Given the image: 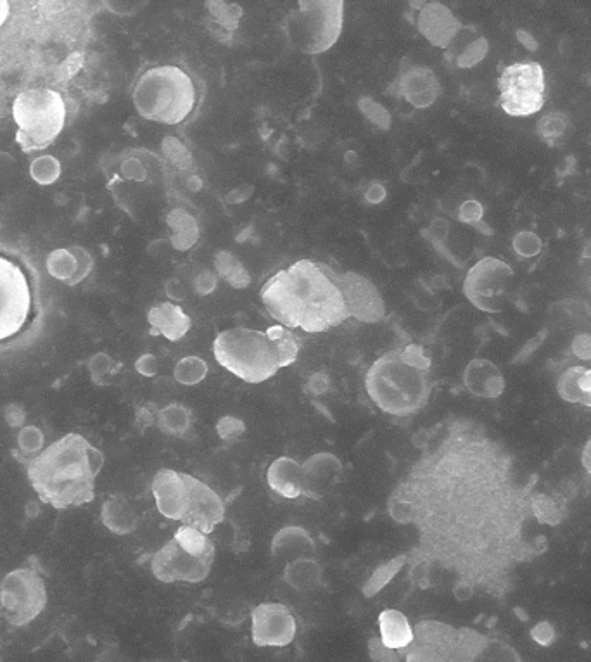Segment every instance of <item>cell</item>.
<instances>
[{
    "label": "cell",
    "instance_id": "obj_1",
    "mask_svg": "<svg viewBox=\"0 0 591 662\" xmlns=\"http://www.w3.org/2000/svg\"><path fill=\"white\" fill-rule=\"evenodd\" d=\"M260 298L270 317L286 329L317 334L350 319L334 270L318 261L299 260L272 275Z\"/></svg>",
    "mask_w": 591,
    "mask_h": 662
},
{
    "label": "cell",
    "instance_id": "obj_2",
    "mask_svg": "<svg viewBox=\"0 0 591 662\" xmlns=\"http://www.w3.org/2000/svg\"><path fill=\"white\" fill-rule=\"evenodd\" d=\"M21 464L40 502L66 510L83 507L96 498V479L104 467V455L82 434L70 433Z\"/></svg>",
    "mask_w": 591,
    "mask_h": 662
},
{
    "label": "cell",
    "instance_id": "obj_3",
    "mask_svg": "<svg viewBox=\"0 0 591 662\" xmlns=\"http://www.w3.org/2000/svg\"><path fill=\"white\" fill-rule=\"evenodd\" d=\"M431 358L420 344H405L377 358L365 376L370 400L384 414L412 417L433 393Z\"/></svg>",
    "mask_w": 591,
    "mask_h": 662
},
{
    "label": "cell",
    "instance_id": "obj_4",
    "mask_svg": "<svg viewBox=\"0 0 591 662\" xmlns=\"http://www.w3.org/2000/svg\"><path fill=\"white\" fill-rule=\"evenodd\" d=\"M299 339L291 329L272 325L267 331L229 329L213 341V355L223 369L249 384L268 381L298 360Z\"/></svg>",
    "mask_w": 591,
    "mask_h": 662
},
{
    "label": "cell",
    "instance_id": "obj_5",
    "mask_svg": "<svg viewBox=\"0 0 591 662\" xmlns=\"http://www.w3.org/2000/svg\"><path fill=\"white\" fill-rule=\"evenodd\" d=\"M134 106L144 120L178 125L196 108L197 92L187 71L175 64H161L144 71L132 90Z\"/></svg>",
    "mask_w": 591,
    "mask_h": 662
},
{
    "label": "cell",
    "instance_id": "obj_6",
    "mask_svg": "<svg viewBox=\"0 0 591 662\" xmlns=\"http://www.w3.org/2000/svg\"><path fill=\"white\" fill-rule=\"evenodd\" d=\"M16 142L25 153L44 151L56 142L66 123V102L58 90L28 89L13 101Z\"/></svg>",
    "mask_w": 591,
    "mask_h": 662
},
{
    "label": "cell",
    "instance_id": "obj_7",
    "mask_svg": "<svg viewBox=\"0 0 591 662\" xmlns=\"http://www.w3.org/2000/svg\"><path fill=\"white\" fill-rule=\"evenodd\" d=\"M344 2L301 0L298 11L287 14L282 28L298 51L318 56L329 51L343 32Z\"/></svg>",
    "mask_w": 591,
    "mask_h": 662
},
{
    "label": "cell",
    "instance_id": "obj_8",
    "mask_svg": "<svg viewBox=\"0 0 591 662\" xmlns=\"http://www.w3.org/2000/svg\"><path fill=\"white\" fill-rule=\"evenodd\" d=\"M47 600V586L39 564H25L0 580V616L14 628H23L39 618Z\"/></svg>",
    "mask_w": 591,
    "mask_h": 662
},
{
    "label": "cell",
    "instance_id": "obj_9",
    "mask_svg": "<svg viewBox=\"0 0 591 662\" xmlns=\"http://www.w3.org/2000/svg\"><path fill=\"white\" fill-rule=\"evenodd\" d=\"M496 89L500 108L514 118L536 115L547 102L545 70L536 61H519L502 68Z\"/></svg>",
    "mask_w": 591,
    "mask_h": 662
},
{
    "label": "cell",
    "instance_id": "obj_10",
    "mask_svg": "<svg viewBox=\"0 0 591 662\" xmlns=\"http://www.w3.org/2000/svg\"><path fill=\"white\" fill-rule=\"evenodd\" d=\"M32 312L28 275L9 256L0 255V341L20 334Z\"/></svg>",
    "mask_w": 591,
    "mask_h": 662
},
{
    "label": "cell",
    "instance_id": "obj_11",
    "mask_svg": "<svg viewBox=\"0 0 591 662\" xmlns=\"http://www.w3.org/2000/svg\"><path fill=\"white\" fill-rule=\"evenodd\" d=\"M298 624L289 607L277 602L256 605L251 612V638L256 647H287L294 642Z\"/></svg>",
    "mask_w": 591,
    "mask_h": 662
},
{
    "label": "cell",
    "instance_id": "obj_12",
    "mask_svg": "<svg viewBox=\"0 0 591 662\" xmlns=\"http://www.w3.org/2000/svg\"><path fill=\"white\" fill-rule=\"evenodd\" d=\"M334 281L343 294L350 317L365 324H375L386 317V305L381 293L367 277L353 272L339 274L334 270Z\"/></svg>",
    "mask_w": 591,
    "mask_h": 662
},
{
    "label": "cell",
    "instance_id": "obj_13",
    "mask_svg": "<svg viewBox=\"0 0 591 662\" xmlns=\"http://www.w3.org/2000/svg\"><path fill=\"white\" fill-rule=\"evenodd\" d=\"M154 578L163 583H201L208 578L211 566L187 554L175 540L165 543L151 559Z\"/></svg>",
    "mask_w": 591,
    "mask_h": 662
},
{
    "label": "cell",
    "instance_id": "obj_14",
    "mask_svg": "<svg viewBox=\"0 0 591 662\" xmlns=\"http://www.w3.org/2000/svg\"><path fill=\"white\" fill-rule=\"evenodd\" d=\"M185 481L189 486L191 500L182 522L185 526L203 531L204 535H210L218 524L225 521V503L217 491L191 474H185Z\"/></svg>",
    "mask_w": 591,
    "mask_h": 662
},
{
    "label": "cell",
    "instance_id": "obj_15",
    "mask_svg": "<svg viewBox=\"0 0 591 662\" xmlns=\"http://www.w3.org/2000/svg\"><path fill=\"white\" fill-rule=\"evenodd\" d=\"M389 92L394 97L405 99L415 109H426L433 106L438 99L441 85L431 68L419 64H407L401 68L393 85L389 87Z\"/></svg>",
    "mask_w": 591,
    "mask_h": 662
},
{
    "label": "cell",
    "instance_id": "obj_16",
    "mask_svg": "<svg viewBox=\"0 0 591 662\" xmlns=\"http://www.w3.org/2000/svg\"><path fill=\"white\" fill-rule=\"evenodd\" d=\"M453 662H521V657L509 643L462 628Z\"/></svg>",
    "mask_w": 591,
    "mask_h": 662
},
{
    "label": "cell",
    "instance_id": "obj_17",
    "mask_svg": "<svg viewBox=\"0 0 591 662\" xmlns=\"http://www.w3.org/2000/svg\"><path fill=\"white\" fill-rule=\"evenodd\" d=\"M153 495L159 514L172 521H182L189 509V486L184 472L161 469L153 479Z\"/></svg>",
    "mask_w": 591,
    "mask_h": 662
},
{
    "label": "cell",
    "instance_id": "obj_18",
    "mask_svg": "<svg viewBox=\"0 0 591 662\" xmlns=\"http://www.w3.org/2000/svg\"><path fill=\"white\" fill-rule=\"evenodd\" d=\"M303 467V495L312 500L327 497L343 478V462L332 453H315Z\"/></svg>",
    "mask_w": 591,
    "mask_h": 662
},
{
    "label": "cell",
    "instance_id": "obj_19",
    "mask_svg": "<svg viewBox=\"0 0 591 662\" xmlns=\"http://www.w3.org/2000/svg\"><path fill=\"white\" fill-rule=\"evenodd\" d=\"M45 267L54 279H58L68 286H77L89 277L94 268V258L90 256L87 249L78 248V246L59 248L54 249L51 255L47 256Z\"/></svg>",
    "mask_w": 591,
    "mask_h": 662
},
{
    "label": "cell",
    "instance_id": "obj_20",
    "mask_svg": "<svg viewBox=\"0 0 591 662\" xmlns=\"http://www.w3.org/2000/svg\"><path fill=\"white\" fill-rule=\"evenodd\" d=\"M147 322L151 325L153 336H163L168 341H180L191 331V317L172 301L159 303L147 313Z\"/></svg>",
    "mask_w": 591,
    "mask_h": 662
},
{
    "label": "cell",
    "instance_id": "obj_21",
    "mask_svg": "<svg viewBox=\"0 0 591 662\" xmlns=\"http://www.w3.org/2000/svg\"><path fill=\"white\" fill-rule=\"evenodd\" d=\"M272 555L280 562H293L298 559H313L317 545L312 535L301 526H286L272 540Z\"/></svg>",
    "mask_w": 591,
    "mask_h": 662
},
{
    "label": "cell",
    "instance_id": "obj_22",
    "mask_svg": "<svg viewBox=\"0 0 591 662\" xmlns=\"http://www.w3.org/2000/svg\"><path fill=\"white\" fill-rule=\"evenodd\" d=\"M419 32L436 47H446L457 32V21L441 4H422L417 20Z\"/></svg>",
    "mask_w": 591,
    "mask_h": 662
},
{
    "label": "cell",
    "instance_id": "obj_23",
    "mask_svg": "<svg viewBox=\"0 0 591 662\" xmlns=\"http://www.w3.org/2000/svg\"><path fill=\"white\" fill-rule=\"evenodd\" d=\"M267 483L279 497L296 500L303 495V467L291 457H280L268 467Z\"/></svg>",
    "mask_w": 591,
    "mask_h": 662
},
{
    "label": "cell",
    "instance_id": "obj_24",
    "mask_svg": "<svg viewBox=\"0 0 591 662\" xmlns=\"http://www.w3.org/2000/svg\"><path fill=\"white\" fill-rule=\"evenodd\" d=\"M458 630L450 624L424 619L414 626V643L436 650L441 656L453 662L457 649Z\"/></svg>",
    "mask_w": 591,
    "mask_h": 662
},
{
    "label": "cell",
    "instance_id": "obj_25",
    "mask_svg": "<svg viewBox=\"0 0 591 662\" xmlns=\"http://www.w3.org/2000/svg\"><path fill=\"white\" fill-rule=\"evenodd\" d=\"M101 522L104 528L118 536L132 535L139 526L134 507L123 495H113L102 503Z\"/></svg>",
    "mask_w": 591,
    "mask_h": 662
},
{
    "label": "cell",
    "instance_id": "obj_26",
    "mask_svg": "<svg viewBox=\"0 0 591 662\" xmlns=\"http://www.w3.org/2000/svg\"><path fill=\"white\" fill-rule=\"evenodd\" d=\"M379 631L386 647L405 650L414 642V628L403 612L386 609L379 614Z\"/></svg>",
    "mask_w": 591,
    "mask_h": 662
},
{
    "label": "cell",
    "instance_id": "obj_27",
    "mask_svg": "<svg viewBox=\"0 0 591 662\" xmlns=\"http://www.w3.org/2000/svg\"><path fill=\"white\" fill-rule=\"evenodd\" d=\"M559 395L569 403H579L591 408V369L571 367L560 376Z\"/></svg>",
    "mask_w": 591,
    "mask_h": 662
},
{
    "label": "cell",
    "instance_id": "obj_28",
    "mask_svg": "<svg viewBox=\"0 0 591 662\" xmlns=\"http://www.w3.org/2000/svg\"><path fill=\"white\" fill-rule=\"evenodd\" d=\"M284 581L298 592H312L324 583V571L315 559H298L287 564Z\"/></svg>",
    "mask_w": 591,
    "mask_h": 662
},
{
    "label": "cell",
    "instance_id": "obj_29",
    "mask_svg": "<svg viewBox=\"0 0 591 662\" xmlns=\"http://www.w3.org/2000/svg\"><path fill=\"white\" fill-rule=\"evenodd\" d=\"M173 540L180 547L184 548L187 554H191L192 557H196V559L203 561L208 566H213V561H215V545L208 538V535H204L203 531L182 524L177 529L175 536H173Z\"/></svg>",
    "mask_w": 591,
    "mask_h": 662
},
{
    "label": "cell",
    "instance_id": "obj_30",
    "mask_svg": "<svg viewBox=\"0 0 591 662\" xmlns=\"http://www.w3.org/2000/svg\"><path fill=\"white\" fill-rule=\"evenodd\" d=\"M166 222L172 229V244L178 251H187L196 244L197 239H199V225H197V220L192 217L191 213L177 208L172 213H168Z\"/></svg>",
    "mask_w": 591,
    "mask_h": 662
},
{
    "label": "cell",
    "instance_id": "obj_31",
    "mask_svg": "<svg viewBox=\"0 0 591 662\" xmlns=\"http://www.w3.org/2000/svg\"><path fill=\"white\" fill-rule=\"evenodd\" d=\"M495 372L490 363L483 360H474V362L465 370V386L477 396H496L500 389L495 386Z\"/></svg>",
    "mask_w": 591,
    "mask_h": 662
},
{
    "label": "cell",
    "instance_id": "obj_32",
    "mask_svg": "<svg viewBox=\"0 0 591 662\" xmlns=\"http://www.w3.org/2000/svg\"><path fill=\"white\" fill-rule=\"evenodd\" d=\"M156 426L168 436H184L192 427V410L182 403L166 405L159 410Z\"/></svg>",
    "mask_w": 591,
    "mask_h": 662
},
{
    "label": "cell",
    "instance_id": "obj_33",
    "mask_svg": "<svg viewBox=\"0 0 591 662\" xmlns=\"http://www.w3.org/2000/svg\"><path fill=\"white\" fill-rule=\"evenodd\" d=\"M210 16L215 21V35L222 40L230 39L232 32H236L242 18V7L229 2H206Z\"/></svg>",
    "mask_w": 591,
    "mask_h": 662
},
{
    "label": "cell",
    "instance_id": "obj_34",
    "mask_svg": "<svg viewBox=\"0 0 591 662\" xmlns=\"http://www.w3.org/2000/svg\"><path fill=\"white\" fill-rule=\"evenodd\" d=\"M215 268H217V275L229 282L234 289H246L251 284L248 270L229 251H220L215 256Z\"/></svg>",
    "mask_w": 591,
    "mask_h": 662
},
{
    "label": "cell",
    "instance_id": "obj_35",
    "mask_svg": "<svg viewBox=\"0 0 591 662\" xmlns=\"http://www.w3.org/2000/svg\"><path fill=\"white\" fill-rule=\"evenodd\" d=\"M407 561V555H398V557H394V559L386 562V564H382L379 569H375V573L363 585V595L370 599V597H375L377 593L382 592L396 578V574L400 573L403 566L407 564Z\"/></svg>",
    "mask_w": 591,
    "mask_h": 662
},
{
    "label": "cell",
    "instance_id": "obj_36",
    "mask_svg": "<svg viewBox=\"0 0 591 662\" xmlns=\"http://www.w3.org/2000/svg\"><path fill=\"white\" fill-rule=\"evenodd\" d=\"M206 376H208V363L199 357L182 358L173 370V377L180 386H197Z\"/></svg>",
    "mask_w": 591,
    "mask_h": 662
},
{
    "label": "cell",
    "instance_id": "obj_37",
    "mask_svg": "<svg viewBox=\"0 0 591 662\" xmlns=\"http://www.w3.org/2000/svg\"><path fill=\"white\" fill-rule=\"evenodd\" d=\"M61 172H63L61 163L51 154H42L39 158H35L30 165V177L40 185L56 184L61 177Z\"/></svg>",
    "mask_w": 591,
    "mask_h": 662
},
{
    "label": "cell",
    "instance_id": "obj_38",
    "mask_svg": "<svg viewBox=\"0 0 591 662\" xmlns=\"http://www.w3.org/2000/svg\"><path fill=\"white\" fill-rule=\"evenodd\" d=\"M18 445H20V450L14 452V457L20 462L25 459H32V457L42 452L44 434H42L39 427L25 426L21 429L20 436H18Z\"/></svg>",
    "mask_w": 591,
    "mask_h": 662
},
{
    "label": "cell",
    "instance_id": "obj_39",
    "mask_svg": "<svg viewBox=\"0 0 591 662\" xmlns=\"http://www.w3.org/2000/svg\"><path fill=\"white\" fill-rule=\"evenodd\" d=\"M87 367H89L92 382L97 386H106L109 377L115 376L121 365L106 353H97L94 357H90Z\"/></svg>",
    "mask_w": 591,
    "mask_h": 662
},
{
    "label": "cell",
    "instance_id": "obj_40",
    "mask_svg": "<svg viewBox=\"0 0 591 662\" xmlns=\"http://www.w3.org/2000/svg\"><path fill=\"white\" fill-rule=\"evenodd\" d=\"M163 153H165L168 163H172L175 168L182 170V172L191 170L192 165H194L191 151L175 137H166L163 141Z\"/></svg>",
    "mask_w": 591,
    "mask_h": 662
},
{
    "label": "cell",
    "instance_id": "obj_41",
    "mask_svg": "<svg viewBox=\"0 0 591 662\" xmlns=\"http://www.w3.org/2000/svg\"><path fill=\"white\" fill-rule=\"evenodd\" d=\"M217 433L223 441H237L246 433V424L239 417L225 415L217 422Z\"/></svg>",
    "mask_w": 591,
    "mask_h": 662
},
{
    "label": "cell",
    "instance_id": "obj_42",
    "mask_svg": "<svg viewBox=\"0 0 591 662\" xmlns=\"http://www.w3.org/2000/svg\"><path fill=\"white\" fill-rule=\"evenodd\" d=\"M405 654V662H450L445 656H441L436 650L424 647V645H417L412 642L408 649L401 650Z\"/></svg>",
    "mask_w": 591,
    "mask_h": 662
},
{
    "label": "cell",
    "instance_id": "obj_43",
    "mask_svg": "<svg viewBox=\"0 0 591 662\" xmlns=\"http://www.w3.org/2000/svg\"><path fill=\"white\" fill-rule=\"evenodd\" d=\"M360 109H362L363 115L367 116L374 125L381 128H389V113L386 109L382 108L379 102H375L374 99L370 97H365L360 101Z\"/></svg>",
    "mask_w": 591,
    "mask_h": 662
},
{
    "label": "cell",
    "instance_id": "obj_44",
    "mask_svg": "<svg viewBox=\"0 0 591 662\" xmlns=\"http://www.w3.org/2000/svg\"><path fill=\"white\" fill-rule=\"evenodd\" d=\"M388 512L391 519L398 522V524H412V519H414L410 503L398 497V495H394V493H391L388 500Z\"/></svg>",
    "mask_w": 591,
    "mask_h": 662
},
{
    "label": "cell",
    "instance_id": "obj_45",
    "mask_svg": "<svg viewBox=\"0 0 591 662\" xmlns=\"http://www.w3.org/2000/svg\"><path fill=\"white\" fill-rule=\"evenodd\" d=\"M121 175L123 179L135 180V182H144L149 175L146 163L137 158V156H130L127 160L123 161L120 166Z\"/></svg>",
    "mask_w": 591,
    "mask_h": 662
},
{
    "label": "cell",
    "instance_id": "obj_46",
    "mask_svg": "<svg viewBox=\"0 0 591 662\" xmlns=\"http://www.w3.org/2000/svg\"><path fill=\"white\" fill-rule=\"evenodd\" d=\"M369 656L372 662H400V654L386 647L381 638L377 637L369 640Z\"/></svg>",
    "mask_w": 591,
    "mask_h": 662
},
{
    "label": "cell",
    "instance_id": "obj_47",
    "mask_svg": "<svg viewBox=\"0 0 591 662\" xmlns=\"http://www.w3.org/2000/svg\"><path fill=\"white\" fill-rule=\"evenodd\" d=\"M218 277L217 274H213L211 270H203L194 277V291L201 296H208V294L213 293L217 289Z\"/></svg>",
    "mask_w": 591,
    "mask_h": 662
},
{
    "label": "cell",
    "instance_id": "obj_48",
    "mask_svg": "<svg viewBox=\"0 0 591 662\" xmlns=\"http://www.w3.org/2000/svg\"><path fill=\"white\" fill-rule=\"evenodd\" d=\"M159 410L156 405L149 403V405H144L137 410V419H135V426L146 431L147 427L154 426L156 421H158Z\"/></svg>",
    "mask_w": 591,
    "mask_h": 662
},
{
    "label": "cell",
    "instance_id": "obj_49",
    "mask_svg": "<svg viewBox=\"0 0 591 662\" xmlns=\"http://www.w3.org/2000/svg\"><path fill=\"white\" fill-rule=\"evenodd\" d=\"M331 388V381H329V376L325 372H317L313 374L308 382H306V393H310L313 396H320L327 393Z\"/></svg>",
    "mask_w": 591,
    "mask_h": 662
},
{
    "label": "cell",
    "instance_id": "obj_50",
    "mask_svg": "<svg viewBox=\"0 0 591 662\" xmlns=\"http://www.w3.org/2000/svg\"><path fill=\"white\" fill-rule=\"evenodd\" d=\"M135 369L139 372L140 376L154 377L158 374V360L151 353L142 355V357L135 362Z\"/></svg>",
    "mask_w": 591,
    "mask_h": 662
},
{
    "label": "cell",
    "instance_id": "obj_51",
    "mask_svg": "<svg viewBox=\"0 0 591 662\" xmlns=\"http://www.w3.org/2000/svg\"><path fill=\"white\" fill-rule=\"evenodd\" d=\"M386 198V189L381 184H372L365 192V201L369 204H379Z\"/></svg>",
    "mask_w": 591,
    "mask_h": 662
},
{
    "label": "cell",
    "instance_id": "obj_52",
    "mask_svg": "<svg viewBox=\"0 0 591 662\" xmlns=\"http://www.w3.org/2000/svg\"><path fill=\"white\" fill-rule=\"evenodd\" d=\"M166 294H168V298H172V301H182L185 298V289H182L178 281H168L166 282Z\"/></svg>",
    "mask_w": 591,
    "mask_h": 662
},
{
    "label": "cell",
    "instance_id": "obj_53",
    "mask_svg": "<svg viewBox=\"0 0 591 662\" xmlns=\"http://www.w3.org/2000/svg\"><path fill=\"white\" fill-rule=\"evenodd\" d=\"M97 662H125L123 656L120 654V650L113 647V649H108L106 652H102Z\"/></svg>",
    "mask_w": 591,
    "mask_h": 662
},
{
    "label": "cell",
    "instance_id": "obj_54",
    "mask_svg": "<svg viewBox=\"0 0 591 662\" xmlns=\"http://www.w3.org/2000/svg\"><path fill=\"white\" fill-rule=\"evenodd\" d=\"M11 13V4L7 0H0V28L4 26Z\"/></svg>",
    "mask_w": 591,
    "mask_h": 662
},
{
    "label": "cell",
    "instance_id": "obj_55",
    "mask_svg": "<svg viewBox=\"0 0 591 662\" xmlns=\"http://www.w3.org/2000/svg\"><path fill=\"white\" fill-rule=\"evenodd\" d=\"M583 465H585L586 471L591 474V440L588 441L585 452H583Z\"/></svg>",
    "mask_w": 591,
    "mask_h": 662
}]
</instances>
